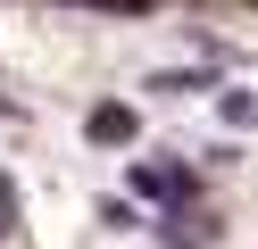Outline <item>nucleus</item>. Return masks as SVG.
<instances>
[{
    "instance_id": "nucleus-1",
    "label": "nucleus",
    "mask_w": 258,
    "mask_h": 249,
    "mask_svg": "<svg viewBox=\"0 0 258 249\" xmlns=\"http://www.w3.org/2000/svg\"><path fill=\"white\" fill-rule=\"evenodd\" d=\"M134 191H142V199H183V191H191V175H175V166L142 158V166H134Z\"/></svg>"
},
{
    "instance_id": "nucleus-2",
    "label": "nucleus",
    "mask_w": 258,
    "mask_h": 249,
    "mask_svg": "<svg viewBox=\"0 0 258 249\" xmlns=\"http://www.w3.org/2000/svg\"><path fill=\"white\" fill-rule=\"evenodd\" d=\"M92 141H134V108H92Z\"/></svg>"
},
{
    "instance_id": "nucleus-3",
    "label": "nucleus",
    "mask_w": 258,
    "mask_h": 249,
    "mask_svg": "<svg viewBox=\"0 0 258 249\" xmlns=\"http://www.w3.org/2000/svg\"><path fill=\"white\" fill-rule=\"evenodd\" d=\"M0 241H9V175H0Z\"/></svg>"
}]
</instances>
